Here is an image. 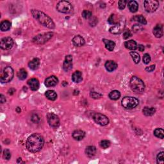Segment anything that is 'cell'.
<instances>
[{"mask_svg":"<svg viewBox=\"0 0 164 164\" xmlns=\"http://www.w3.org/2000/svg\"><path fill=\"white\" fill-rule=\"evenodd\" d=\"M44 145V137L38 133H34L26 141V146L31 153H37L43 149Z\"/></svg>","mask_w":164,"mask_h":164,"instance_id":"6da1fadb","label":"cell"},{"mask_svg":"<svg viewBox=\"0 0 164 164\" xmlns=\"http://www.w3.org/2000/svg\"><path fill=\"white\" fill-rule=\"evenodd\" d=\"M31 13L33 17L37 20L42 25L49 29L55 28V25L53 19L47 14H44L43 12L33 9L31 10Z\"/></svg>","mask_w":164,"mask_h":164,"instance_id":"7a4b0ae2","label":"cell"},{"mask_svg":"<svg viewBox=\"0 0 164 164\" xmlns=\"http://www.w3.org/2000/svg\"><path fill=\"white\" fill-rule=\"evenodd\" d=\"M130 87L136 94H141L145 90V84L142 80L137 76H133L130 80Z\"/></svg>","mask_w":164,"mask_h":164,"instance_id":"3957f363","label":"cell"},{"mask_svg":"<svg viewBox=\"0 0 164 164\" xmlns=\"http://www.w3.org/2000/svg\"><path fill=\"white\" fill-rule=\"evenodd\" d=\"M14 75V70L10 66L4 68L0 76V81L1 83H8L13 79Z\"/></svg>","mask_w":164,"mask_h":164,"instance_id":"277c9868","label":"cell"},{"mask_svg":"<svg viewBox=\"0 0 164 164\" xmlns=\"http://www.w3.org/2000/svg\"><path fill=\"white\" fill-rule=\"evenodd\" d=\"M139 100L134 97H124L121 101L122 106L126 109H133L138 106Z\"/></svg>","mask_w":164,"mask_h":164,"instance_id":"5b68a950","label":"cell"},{"mask_svg":"<svg viewBox=\"0 0 164 164\" xmlns=\"http://www.w3.org/2000/svg\"><path fill=\"white\" fill-rule=\"evenodd\" d=\"M53 35V32H47L38 34L33 38V43L37 44H43L50 40Z\"/></svg>","mask_w":164,"mask_h":164,"instance_id":"8992f818","label":"cell"},{"mask_svg":"<svg viewBox=\"0 0 164 164\" xmlns=\"http://www.w3.org/2000/svg\"><path fill=\"white\" fill-rule=\"evenodd\" d=\"M56 10L59 12L69 14L73 10V6L70 2L67 1H60L56 5Z\"/></svg>","mask_w":164,"mask_h":164,"instance_id":"52a82bcc","label":"cell"},{"mask_svg":"<svg viewBox=\"0 0 164 164\" xmlns=\"http://www.w3.org/2000/svg\"><path fill=\"white\" fill-rule=\"evenodd\" d=\"M144 8L148 12H154L159 7V2L156 0H145L144 2Z\"/></svg>","mask_w":164,"mask_h":164,"instance_id":"ba28073f","label":"cell"},{"mask_svg":"<svg viewBox=\"0 0 164 164\" xmlns=\"http://www.w3.org/2000/svg\"><path fill=\"white\" fill-rule=\"evenodd\" d=\"M94 121L101 126H106L109 123V119L105 115L101 113H96L93 115Z\"/></svg>","mask_w":164,"mask_h":164,"instance_id":"9c48e42d","label":"cell"},{"mask_svg":"<svg viewBox=\"0 0 164 164\" xmlns=\"http://www.w3.org/2000/svg\"><path fill=\"white\" fill-rule=\"evenodd\" d=\"M47 122L49 126L53 128H56L59 126L60 125V119L58 115L55 114L54 113H48L47 115Z\"/></svg>","mask_w":164,"mask_h":164,"instance_id":"30bf717a","label":"cell"},{"mask_svg":"<svg viewBox=\"0 0 164 164\" xmlns=\"http://www.w3.org/2000/svg\"><path fill=\"white\" fill-rule=\"evenodd\" d=\"M14 46V40L11 37H4L1 40L0 46L1 48L5 50L10 49Z\"/></svg>","mask_w":164,"mask_h":164,"instance_id":"8fae6325","label":"cell"},{"mask_svg":"<svg viewBox=\"0 0 164 164\" xmlns=\"http://www.w3.org/2000/svg\"><path fill=\"white\" fill-rule=\"evenodd\" d=\"M124 25H125V21L121 20L119 21V22L114 26H113L112 27L110 28V32L113 34H119L123 32L122 30H124Z\"/></svg>","mask_w":164,"mask_h":164,"instance_id":"7c38bea8","label":"cell"},{"mask_svg":"<svg viewBox=\"0 0 164 164\" xmlns=\"http://www.w3.org/2000/svg\"><path fill=\"white\" fill-rule=\"evenodd\" d=\"M73 68V56L71 55H67L65 56V60L63 64V69L65 72H68Z\"/></svg>","mask_w":164,"mask_h":164,"instance_id":"4fadbf2b","label":"cell"},{"mask_svg":"<svg viewBox=\"0 0 164 164\" xmlns=\"http://www.w3.org/2000/svg\"><path fill=\"white\" fill-rule=\"evenodd\" d=\"M58 83V79L55 76H51L45 80V85L47 87H55Z\"/></svg>","mask_w":164,"mask_h":164,"instance_id":"5bb4252c","label":"cell"},{"mask_svg":"<svg viewBox=\"0 0 164 164\" xmlns=\"http://www.w3.org/2000/svg\"><path fill=\"white\" fill-rule=\"evenodd\" d=\"M28 85L30 86V88L33 91H37L39 88V82L37 78H31L28 81Z\"/></svg>","mask_w":164,"mask_h":164,"instance_id":"9a60e30c","label":"cell"},{"mask_svg":"<svg viewBox=\"0 0 164 164\" xmlns=\"http://www.w3.org/2000/svg\"><path fill=\"white\" fill-rule=\"evenodd\" d=\"M72 136L74 140H76V141H80L84 139V137H85V132H83V131L82 130H77L74 131V132H73Z\"/></svg>","mask_w":164,"mask_h":164,"instance_id":"2e32d148","label":"cell"},{"mask_svg":"<svg viewBox=\"0 0 164 164\" xmlns=\"http://www.w3.org/2000/svg\"><path fill=\"white\" fill-rule=\"evenodd\" d=\"M72 42L74 45L76 47L83 46L85 44V39L80 35H76V36L74 37L73 38Z\"/></svg>","mask_w":164,"mask_h":164,"instance_id":"e0dca14e","label":"cell"},{"mask_svg":"<svg viewBox=\"0 0 164 164\" xmlns=\"http://www.w3.org/2000/svg\"><path fill=\"white\" fill-rule=\"evenodd\" d=\"M105 67L108 72H113L117 68V64L113 60H108L105 63Z\"/></svg>","mask_w":164,"mask_h":164,"instance_id":"ac0fdd59","label":"cell"},{"mask_svg":"<svg viewBox=\"0 0 164 164\" xmlns=\"http://www.w3.org/2000/svg\"><path fill=\"white\" fill-rule=\"evenodd\" d=\"M153 33L156 38L162 37L163 34L162 25H157L156 26H155V27L153 28Z\"/></svg>","mask_w":164,"mask_h":164,"instance_id":"d6986e66","label":"cell"},{"mask_svg":"<svg viewBox=\"0 0 164 164\" xmlns=\"http://www.w3.org/2000/svg\"><path fill=\"white\" fill-rule=\"evenodd\" d=\"M40 65V60L38 58H35L29 62L28 67L32 70H37Z\"/></svg>","mask_w":164,"mask_h":164,"instance_id":"ffe728a7","label":"cell"},{"mask_svg":"<svg viewBox=\"0 0 164 164\" xmlns=\"http://www.w3.org/2000/svg\"><path fill=\"white\" fill-rule=\"evenodd\" d=\"M128 8L131 12L135 13L137 12L139 9V4L136 1L132 0V1H128Z\"/></svg>","mask_w":164,"mask_h":164,"instance_id":"44dd1931","label":"cell"},{"mask_svg":"<svg viewBox=\"0 0 164 164\" xmlns=\"http://www.w3.org/2000/svg\"><path fill=\"white\" fill-rule=\"evenodd\" d=\"M103 42L104 44H105L106 48L108 51H112L114 49L115 47V43L114 41L104 38V39H103Z\"/></svg>","mask_w":164,"mask_h":164,"instance_id":"7402d4cb","label":"cell"},{"mask_svg":"<svg viewBox=\"0 0 164 164\" xmlns=\"http://www.w3.org/2000/svg\"><path fill=\"white\" fill-rule=\"evenodd\" d=\"M74 83H79L82 81L83 77H82V73L80 72V71H76L72 74V77H71Z\"/></svg>","mask_w":164,"mask_h":164,"instance_id":"603a6c76","label":"cell"},{"mask_svg":"<svg viewBox=\"0 0 164 164\" xmlns=\"http://www.w3.org/2000/svg\"><path fill=\"white\" fill-rule=\"evenodd\" d=\"M96 151L97 150L96 147L93 145H89L85 149V153L89 157H92L95 156V154L96 153Z\"/></svg>","mask_w":164,"mask_h":164,"instance_id":"cb8c5ba5","label":"cell"},{"mask_svg":"<svg viewBox=\"0 0 164 164\" xmlns=\"http://www.w3.org/2000/svg\"><path fill=\"white\" fill-rule=\"evenodd\" d=\"M124 46L126 47V48L130 50H135L137 48V43L133 40H130L125 42Z\"/></svg>","mask_w":164,"mask_h":164,"instance_id":"d4e9b609","label":"cell"},{"mask_svg":"<svg viewBox=\"0 0 164 164\" xmlns=\"http://www.w3.org/2000/svg\"><path fill=\"white\" fill-rule=\"evenodd\" d=\"M11 28V23L8 20L3 21L0 25V30L2 32L8 31Z\"/></svg>","mask_w":164,"mask_h":164,"instance_id":"484cf974","label":"cell"},{"mask_svg":"<svg viewBox=\"0 0 164 164\" xmlns=\"http://www.w3.org/2000/svg\"><path fill=\"white\" fill-rule=\"evenodd\" d=\"M142 112L145 116H151L154 114L156 112V109L154 107H148L145 106L142 110Z\"/></svg>","mask_w":164,"mask_h":164,"instance_id":"4316f807","label":"cell"},{"mask_svg":"<svg viewBox=\"0 0 164 164\" xmlns=\"http://www.w3.org/2000/svg\"><path fill=\"white\" fill-rule=\"evenodd\" d=\"M45 95L47 99L51 101H55L56 99V98H57V94H56V93L54 91L52 90L47 91L46 92Z\"/></svg>","mask_w":164,"mask_h":164,"instance_id":"83f0119b","label":"cell"},{"mask_svg":"<svg viewBox=\"0 0 164 164\" xmlns=\"http://www.w3.org/2000/svg\"><path fill=\"white\" fill-rule=\"evenodd\" d=\"M108 96H109L110 99L117 100L121 97V93L119 91L114 90V91H112L110 92Z\"/></svg>","mask_w":164,"mask_h":164,"instance_id":"f1b7e54d","label":"cell"},{"mask_svg":"<svg viewBox=\"0 0 164 164\" xmlns=\"http://www.w3.org/2000/svg\"><path fill=\"white\" fill-rule=\"evenodd\" d=\"M17 77L21 80H24L28 76L27 71H26L25 69H21L17 72Z\"/></svg>","mask_w":164,"mask_h":164,"instance_id":"f546056e","label":"cell"},{"mask_svg":"<svg viewBox=\"0 0 164 164\" xmlns=\"http://www.w3.org/2000/svg\"><path fill=\"white\" fill-rule=\"evenodd\" d=\"M133 19L135 21H137L139 23L142 24V25H146L147 24V21H146L145 18L142 16V15H138V16H135L133 17Z\"/></svg>","mask_w":164,"mask_h":164,"instance_id":"4dcf8cb0","label":"cell"},{"mask_svg":"<svg viewBox=\"0 0 164 164\" xmlns=\"http://www.w3.org/2000/svg\"><path fill=\"white\" fill-rule=\"evenodd\" d=\"M154 135L157 138H159L160 139H163L164 137V131L162 128H156L154 131Z\"/></svg>","mask_w":164,"mask_h":164,"instance_id":"1f68e13d","label":"cell"},{"mask_svg":"<svg viewBox=\"0 0 164 164\" xmlns=\"http://www.w3.org/2000/svg\"><path fill=\"white\" fill-rule=\"evenodd\" d=\"M130 54L131 56H132L133 62H135L136 64H139L140 62V60H141V57H140V55L139 53L135 51H131L130 53Z\"/></svg>","mask_w":164,"mask_h":164,"instance_id":"d6a6232c","label":"cell"},{"mask_svg":"<svg viewBox=\"0 0 164 164\" xmlns=\"http://www.w3.org/2000/svg\"><path fill=\"white\" fill-rule=\"evenodd\" d=\"M108 22L109 23V24H110V25H115L119 22V21H117V19H116V17L114 14H112L108 19Z\"/></svg>","mask_w":164,"mask_h":164,"instance_id":"836d02e7","label":"cell"},{"mask_svg":"<svg viewBox=\"0 0 164 164\" xmlns=\"http://www.w3.org/2000/svg\"><path fill=\"white\" fill-rule=\"evenodd\" d=\"M164 153L163 151L160 152L156 156V162L159 164H163L164 163V156H163Z\"/></svg>","mask_w":164,"mask_h":164,"instance_id":"e575fe53","label":"cell"},{"mask_svg":"<svg viewBox=\"0 0 164 164\" xmlns=\"http://www.w3.org/2000/svg\"><path fill=\"white\" fill-rule=\"evenodd\" d=\"M110 142L108 140H103L100 142V146L103 149H106L110 147Z\"/></svg>","mask_w":164,"mask_h":164,"instance_id":"d590c367","label":"cell"},{"mask_svg":"<svg viewBox=\"0 0 164 164\" xmlns=\"http://www.w3.org/2000/svg\"><path fill=\"white\" fill-rule=\"evenodd\" d=\"M82 17L85 19H88L92 17V12L91 11L85 10L82 12Z\"/></svg>","mask_w":164,"mask_h":164,"instance_id":"8d00e7d4","label":"cell"},{"mask_svg":"<svg viewBox=\"0 0 164 164\" xmlns=\"http://www.w3.org/2000/svg\"><path fill=\"white\" fill-rule=\"evenodd\" d=\"M90 96L92 98H93V99H99V98H101L103 96V95L101 93H99V92H91L90 93Z\"/></svg>","mask_w":164,"mask_h":164,"instance_id":"74e56055","label":"cell"},{"mask_svg":"<svg viewBox=\"0 0 164 164\" xmlns=\"http://www.w3.org/2000/svg\"><path fill=\"white\" fill-rule=\"evenodd\" d=\"M3 156L4 159L7 160H10L11 158V153H10V151L7 150H7H5L3 151Z\"/></svg>","mask_w":164,"mask_h":164,"instance_id":"f35d334b","label":"cell"},{"mask_svg":"<svg viewBox=\"0 0 164 164\" xmlns=\"http://www.w3.org/2000/svg\"><path fill=\"white\" fill-rule=\"evenodd\" d=\"M151 62V56L150 55L148 54V53H145L144 55L143 56V62L145 64H148Z\"/></svg>","mask_w":164,"mask_h":164,"instance_id":"ab89813d","label":"cell"},{"mask_svg":"<svg viewBox=\"0 0 164 164\" xmlns=\"http://www.w3.org/2000/svg\"><path fill=\"white\" fill-rule=\"evenodd\" d=\"M127 1L126 0H120L118 3V6L120 10H123L124 9L125 7H126V4Z\"/></svg>","mask_w":164,"mask_h":164,"instance_id":"60d3db41","label":"cell"},{"mask_svg":"<svg viewBox=\"0 0 164 164\" xmlns=\"http://www.w3.org/2000/svg\"><path fill=\"white\" fill-rule=\"evenodd\" d=\"M132 32L130 31L129 30H126L123 32V38L124 39H128V38H130V37H132Z\"/></svg>","mask_w":164,"mask_h":164,"instance_id":"b9f144b4","label":"cell"},{"mask_svg":"<svg viewBox=\"0 0 164 164\" xmlns=\"http://www.w3.org/2000/svg\"><path fill=\"white\" fill-rule=\"evenodd\" d=\"M40 120V118L37 115V114H34V115H32V121L34 122V123H38V121H39Z\"/></svg>","mask_w":164,"mask_h":164,"instance_id":"7bdbcfd3","label":"cell"},{"mask_svg":"<svg viewBox=\"0 0 164 164\" xmlns=\"http://www.w3.org/2000/svg\"><path fill=\"white\" fill-rule=\"evenodd\" d=\"M154 69H155V65H152L149 67H146L145 69V70L149 73L152 72V71H153Z\"/></svg>","mask_w":164,"mask_h":164,"instance_id":"ee69618b","label":"cell"},{"mask_svg":"<svg viewBox=\"0 0 164 164\" xmlns=\"http://www.w3.org/2000/svg\"><path fill=\"white\" fill-rule=\"evenodd\" d=\"M0 101H1V103L2 104L5 103V101H6V98L3 94L0 95Z\"/></svg>","mask_w":164,"mask_h":164,"instance_id":"f6af8a7d","label":"cell"},{"mask_svg":"<svg viewBox=\"0 0 164 164\" xmlns=\"http://www.w3.org/2000/svg\"><path fill=\"white\" fill-rule=\"evenodd\" d=\"M137 47H138V49L140 51H144V46L142 45V44H139V46H137Z\"/></svg>","mask_w":164,"mask_h":164,"instance_id":"bcb514c9","label":"cell"},{"mask_svg":"<svg viewBox=\"0 0 164 164\" xmlns=\"http://www.w3.org/2000/svg\"><path fill=\"white\" fill-rule=\"evenodd\" d=\"M16 111L17 112V113H20L21 111V109H19V107H17V109H16Z\"/></svg>","mask_w":164,"mask_h":164,"instance_id":"7dc6e473","label":"cell"}]
</instances>
